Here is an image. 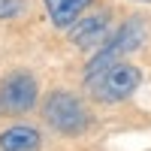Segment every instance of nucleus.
<instances>
[{"label": "nucleus", "instance_id": "nucleus-4", "mask_svg": "<svg viewBox=\"0 0 151 151\" xmlns=\"http://www.w3.org/2000/svg\"><path fill=\"white\" fill-rule=\"evenodd\" d=\"M0 100L9 112H27L36 103V82L27 73H12L0 88Z\"/></svg>", "mask_w": 151, "mask_h": 151}, {"label": "nucleus", "instance_id": "nucleus-3", "mask_svg": "<svg viewBox=\"0 0 151 151\" xmlns=\"http://www.w3.org/2000/svg\"><path fill=\"white\" fill-rule=\"evenodd\" d=\"M142 42H145V24H142V18H130L127 24H121V30L112 36V40L97 52V58L88 64V76H94V73H100V70L118 64L124 55L136 52Z\"/></svg>", "mask_w": 151, "mask_h": 151}, {"label": "nucleus", "instance_id": "nucleus-8", "mask_svg": "<svg viewBox=\"0 0 151 151\" xmlns=\"http://www.w3.org/2000/svg\"><path fill=\"white\" fill-rule=\"evenodd\" d=\"M21 9H24L21 0H0V18H12V15H18Z\"/></svg>", "mask_w": 151, "mask_h": 151}, {"label": "nucleus", "instance_id": "nucleus-9", "mask_svg": "<svg viewBox=\"0 0 151 151\" xmlns=\"http://www.w3.org/2000/svg\"><path fill=\"white\" fill-rule=\"evenodd\" d=\"M0 109H6V106H3V100H0Z\"/></svg>", "mask_w": 151, "mask_h": 151}, {"label": "nucleus", "instance_id": "nucleus-6", "mask_svg": "<svg viewBox=\"0 0 151 151\" xmlns=\"http://www.w3.org/2000/svg\"><path fill=\"white\" fill-rule=\"evenodd\" d=\"M88 6L91 0H45V12L55 27H73Z\"/></svg>", "mask_w": 151, "mask_h": 151}, {"label": "nucleus", "instance_id": "nucleus-1", "mask_svg": "<svg viewBox=\"0 0 151 151\" xmlns=\"http://www.w3.org/2000/svg\"><path fill=\"white\" fill-rule=\"evenodd\" d=\"M139 82H142L139 70L124 64V60H118V64H112V67L100 70L94 76H88V88L94 91V97L106 100V103H115V100L130 97L136 88H139Z\"/></svg>", "mask_w": 151, "mask_h": 151}, {"label": "nucleus", "instance_id": "nucleus-2", "mask_svg": "<svg viewBox=\"0 0 151 151\" xmlns=\"http://www.w3.org/2000/svg\"><path fill=\"white\" fill-rule=\"evenodd\" d=\"M45 118L64 136H79L88 127V109H85L82 100L73 97L70 91H55L45 100Z\"/></svg>", "mask_w": 151, "mask_h": 151}, {"label": "nucleus", "instance_id": "nucleus-10", "mask_svg": "<svg viewBox=\"0 0 151 151\" xmlns=\"http://www.w3.org/2000/svg\"><path fill=\"white\" fill-rule=\"evenodd\" d=\"M139 3H151V0H139Z\"/></svg>", "mask_w": 151, "mask_h": 151}, {"label": "nucleus", "instance_id": "nucleus-5", "mask_svg": "<svg viewBox=\"0 0 151 151\" xmlns=\"http://www.w3.org/2000/svg\"><path fill=\"white\" fill-rule=\"evenodd\" d=\"M103 36H106V15L103 12L100 15H88L70 27V40L79 48H94V45L103 42Z\"/></svg>", "mask_w": 151, "mask_h": 151}, {"label": "nucleus", "instance_id": "nucleus-7", "mask_svg": "<svg viewBox=\"0 0 151 151\" xmlns=\"http://www.w3.org/2000/svg\"><path fill=\"white\" fill-rule=\"evenodd\" d=\"M42 139L33 127H24V124H15L0 133V151H40Z\"/></svg>", "mask_w": 151, "mask_h": 151}]
</instances>
